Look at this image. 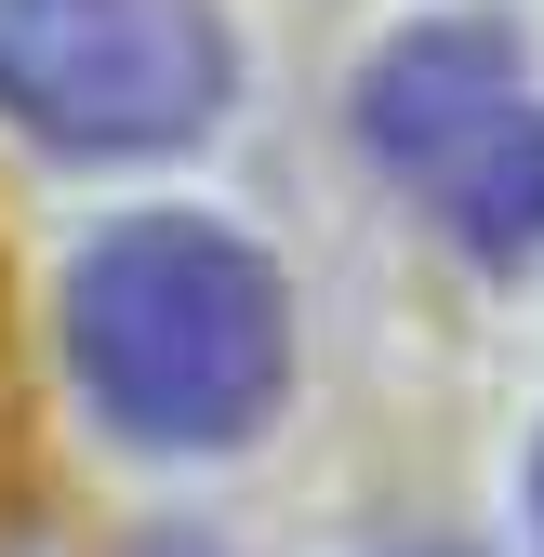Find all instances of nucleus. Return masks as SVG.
I'll use <instances>...</instances> for the list:
<instances>
[{
	"mask_svg": "<svg viewBox=\"0 0 544 557\" xmlns=\"http://www.w3.org/2000/svg\"><path fill=\"white\" fill-rule=\"evenodd\" d=\"M66 372L133 451H239L293 385V293L213 213H133L66 265Z\"/></svg>",
	"mask_w": 544,
	"mask_h": 557,
	"instance_id": "nucleus-1",
	"label": "nucleus"
},
{
	"mask_svg": "<svg viewBox=\"0 0 544 557\" xmlns=\"http://www.w3.org/2000/svg\"><path fill=\"white\" fill-rule=\"evenodd\" d=\"M239 94L213 0H0V120L81 160L199 147Z\"/></svg>",
	"mask_w": 544,
	"mask_h": 557,
	"instance_id": "nucleus-2",
	"label": "nucleus"
},
{
	"mask_svg": "<svg viewBox=\"0 0 544 557\" xmlns=\"http://www.w3.org/2000/svg\"><path fill=\"white\" fill-rule=\"evenodd\" d=\"M505 107H531V53H518L505 14L398 27V40L359 66V147H372L385 173H412V186H438Z\"/></svg>",
	"mask_w": 544,
	"mask_h": 557,
	"instance_id": "nucleus-3",
	"label": "nucleus"
},
{
	"mask_svg": "<svg viewBox=\"0 0 544 557\" xmlns=\"http://www.w3.org/2000/svg\"><path fill=\"white\" fill-rule=\"evenodd\" d=\"M425 199L452 213V239L479 252V265H531L544 252V107H505Z\"/></svg>",
	"mask_w": 544,
	"mask_h": 557,
	"instance_id": "nucleus-4",
	"label": "nucleus"
},
{
	"mask_svg": "<svg viewBox=\"0 0 544 557\" xmlns=\"http://www.w3.org/2000/svg\"><path fill=\"white\" fill-rule=\"evenodd\" d=\"M531 518H544V465H531Z\"/></svg>",
	"mask_w": 544,
	"mask_h": 557,
	"instance_id": "nucleus-5",
	"label": "nucleus"
},
{
	"mask_svg": "<svg viewBox=\"0 0 544 557\" xmlns=\"http://www.w3.org/2000/svg\"><path fill=\"white\" fill-rule=\"evenodd\" d=\"M412 557H465V544H412Z\"/></svg>",
	"mask_w": 544,
	"mask_h": 557,
	"instance_id": "nucleus-6",
	"label": "nucleus"
}]
</instances>
